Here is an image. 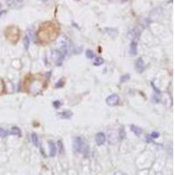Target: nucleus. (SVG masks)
Listing matches in <instances>:
<instances>
[{
    "instance_id": "22",
    "label": "nucleus",
    "mask_w": 175,
    "mask_h": 175,
    "mask_svg": "<svg viewBox=\"0 0 175 175\" xmlns=\"http://www.w3.org/2000/svg\"><path fill=\"white\" fill-rule=\"evenodd\" d=\"M114 175H126V174H123V173H121V172H116V173Z\"/></svg>"
},
{
    "instance_id": "12",
    "label": "nucleus",
    "mask_w": 175,
    "mask_h": 175,
    "mask_svg": "<svg viewBox=\"0 0 175 175\" xmlns=\"http://www.w3.org/2000/svg\"><path fill=\"white\" fill-rule=\"evenodd\" d=\"M85 54H86V57L89 60H92L93 58H95V54L91 50H87Z\"/></svg>"
},
{
    "instance_id": "8",
    "label": "nucleus",
    "mask_w": 175,
    "mask_h": 175,
    "mask_svg": "<svg viewBox=\"0 0 175 175\" xmlns=\"http://www.w3.org/2000/svg\"><path fill=\"white\" fill-rule=\"evenodd\" d=\"M130 53L131 55H136L137 54V43L135 41H132L131 44V49Z\"/></svg>"
},
{
    "instance_id": "9",
    "label": "nucleus",
    "mask_w": 175,
    "mask_h": 175,
    "mask_svg": "<svg viewBox=\"0 0 175 175\" xmlns=\"http://www.w3.org/2000/svg\"><path fill=\"white\" fill-rule=\"evenodd\" d=\"M131 129L132 132L135 133L136 136H139L140 134L142 133V130L140 129L139 127H138V126H136V125H131Z\"/></svg>"
},
{
    "instance_id": "10",
    "label": "nucleus",
    "mask_w": 175,
    "mask_h": 175,
    "mask_svg": "<svg viewBox=\"0 0 175 175\" xmlns=\"http://www.w3.org/2000/svg\"><path fill=\"white\" fill-rule=\"evenodd\" d=\"M5 92V85L4 81L0 78V96L3 95Z\"/></svg>"
},
{
    "instance_id": "18",
    "label": "nucleus",
    "mask_w": 175,
    "mask_h": 175,
    "mask_svg": "<svg viewBox=\"0 0 175 175\" xmlns=\"http://www.w3.org/2000/svg\"><path fill=\"white\" fill-rule=\"evenodd\" d=\"M150 137H151V139H157V138H159V132H157V131H153Z\"/></svg>"
},
{
    "instance_id": "11",
    "label": "nucleus",
    "mask_w": 175,
    "mask_h": 175,
    "mask_svg": "<svg viewBox=\"0 0 175 175\" xmlns=\"http://www.w3.org/2000/svg\"><path fill=\"white\" fill-rule=\"evenodd\" d=\"M32 140H33V143L36 147H39V139H38V136L37 134L33 133L32 134Z\"/></svg>"
},
{
    "instance_id": "3",
    "label": "nucleus",
    "mask_w": 175,
    "mask_h": 175,
    "mask_svg": "<svg viewBox=\"0 0 175 175\" xmlns=\"http://www.w3.org/2000/svg\"><path fill=\"white\" fill-rule=\"evenodd\" d=\"M119 102H120V98H119V96H118L117 95H116V94H113V95L108 96L107 99H106L107 104H109V106L117 105L119 104Z\"/></svg>"
},
{
    "instance_id": "13",
    "label": "nucleus",
    "mask_w": 175,
    "mask_h": 175,
    "mask_svg": "<svg viewBox=\"0 0 175 175\" xmlns=\"http://www.w3.org/2000/svg\"><path fill=\"white\" fill-rule=\"evenodd\" d=\"M11 134L20 136V135H21V131H20L19 128H18V127H13V128H11Z\"/></svg>"
},
{
    "instance_id": "7",
    "label": "nucleus",
    "mask_w": 175,
    "mask_h": 175,
    "mask_svg": "<svg viewBox=\"0 0 175 175\" xmlns=\"http://www.w3.org/2000/svg\"><path fill=\"white\" fill-rule=\"evenodd\" d=\"M61 118H63V119H70L73 116V113L71 111H64L62 113H60L59 114Z\"/></svg>"
},
{
    "instance_id": "16",
    "label": "nucleus",
    "mask_w": 175,
    "mask_h": 175,
    "mask_svg": "<svg viewBox=\"0 0 175 175\" xmlns=\"http://www.w3.org/2000/svg\"><path fill=\"white\" fill-rule=\"evenodd\" d=\"M129 79H130V74H124L121 77V82H125V81H129Z\"/></svg>"
},
{
    "instance_id": "17",
    "label": "nucleus",
    "mask_w": 175,
    "mask_h": 175,
    "mask_svg": "<svg viewBox=\"0 0 175 175\" xmlns=\"http://www.w3.org/2000/svg\"><path fill=\"white\" fill-rule=\"evenodd\" d=\"M63 85H64V81H63V80L62 79H61L56 84H55V87L57 88V89H60V88H62L63 87Z\"/></svg>"
},
{
    "instance_id": "21",
    "label": "nucleus",
    "mask_w": 175,
    "mask_h": 175,
    "mask_svg": "<svg viewBox=\"0 0 175 175\" xmlns=\"http://www.w3.org/2000/svg\"><path fill=\"white\" fill-rule=\"evenodd\" d=\"M146 142H147V143H151V138L150 136H148V137L146 138Z\"/></svg>"
},
{
    "instance_id": "20",
    "label": "nucleus",
    "mask_w": 175,
    "mask_h": 175,
    "mask_svg": "<svg viewBox=\"0 0 175 175\" xmlns=\"http://www.w3.org/2000/svg\"><path fill=\"white\" fill-rule=\"evenodd\" d=\"M6 135H7V132H6V131H4L3 129H0V136H1V137H3V138H4Z\"/></svg>"
},
{
    "instance_id": "23",
    "label": "nucleus",
    "mask_w": 175,
    "mask_h": 175,
    "mask_svg": "<svg viewBox=\"0 0 175 175\" xmlns=\"http://www.w3.org/2000/svg\"><path fill=\"white\" fill-rule=\"evenodd\" d=\"M17 1H18V2H21L22 0H17Z\"/></svg>"
},
{
    "instance_id": "15",
    "label": "nucleus",
    "mask_w": 175,
    "mask_h": 175,
    "mask_svg": "<svg viewBox=\"0 0 175 175\" xmlns=\"http://www.w3.org/2000/svg\"><path fill=\"white\" fill-rule=\"evenodd\" d=\"M29 43H30V40H29V37L28 36H26L25 39H24V44H25V48L27 49L28 46H29Z\"/></svg>"
},
{
    "instance_id": "1",
    "label": "nucleus",
    "mask_w": 175,
    "mask_h": 175,
    "mask_svg": "<svg viewBox=\"0 0 175 175\" xmlns=\"http://www.w3.org/2000/svg\"><path fill=\"white\" fill-rule=\"evenodd\" d=\"M73 146H74V150L75 152L86 154L89 151V148H88V145H87L85 140L81 139V137H77L74 139Z\"/></svg>"
},
{
    "instance_id": "2",
    "label": "nucleus",
    "mask_w": 175,
    "mask_h": 175,
    "mask_svg": "<svg viewBox=\"0 0 175 175\" xmlns=\"http://www.w3.org/2000/svg\"><path fill=\"white\" fill-rule=\"evenodd\" d=\"M5 37L9 39V40H14V39H16V40L19 38V30L17 27L15 26H9L8 28H6L5 30Z\"/></svg>"
},
{
    "instance_id": "4",
    "label": "nucleus",
    "mask_w": 175,
    "mask_h": 175,
    "mask_svg": "<svg viewBox=\"0 0 175 175\" xmlns=\"http://www.w3.org/2000/svg\"><path fill=\"white\" fill-rule=\"evenodd\" d=\"M105 140H106V137L103 132H99L96 134V142L98 145H102L105 143Z\"/></svg>"
},
{
    "instance_id": "6",
    "label": "nucleus",
    "mask_w": 175,
    "mask_h": 175,
    "mask_svg": "<svg viewBox=\"0 0 175 175\" xmlns=\"http://www.w3.org/2000/svg\"><path fill=\"white\" fill-rule=\"evenodd\" d=\"M49 147H50V157H54L56 155V145L53 141H49Z\"/></svg>"
},
{
    "instance_id": "5",
    "label": "nucleus",
    "mask_w": 175,
    "mask_h": 175,
    "mask_svg": "<svg viewBox=\"0 0 175 175\" xmlns=\"http://www.w3.org/2000/svg\"><path fill=\"white\" fill-rule=\"evenodd\" d=\"M136 70L139 72V73H143L144 70V61L142 58L138 59V61H136Z\"/></svg>"
},
{
    "instance_id": "19",
    "label": "nucleus",
    "mask_w": 175,
    "mask_h": 175,
    "mask_svg": "<svg viewBox=\"0 0 175 175\" xmlns=\"http://www.w3.org/2000/svg\"><path fill=\"white\" fill-rule=\"evenodd\" d=\"M61 104L60 101H54V102L53 103V105H54V107L55 109H59Z\"/></svg>"
},
{
    "instance_id": "14",
    "label": "nucleus",
    "mask_w": 175,
    "mask_h": 175,
    "mask_svg": "<svg viewBox=\"0 0 175 175\" xmlns=\"http://www.w3.org/2000/svg\"><path fill=\"white\" fill-rule=\"evenodd\" d=\"M104 62V61L102 58H97V59L96 60V61L94 62V65H95V66H100V65H102Z\"/></svg>"
}]
</instances>
